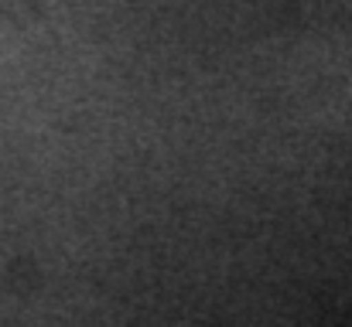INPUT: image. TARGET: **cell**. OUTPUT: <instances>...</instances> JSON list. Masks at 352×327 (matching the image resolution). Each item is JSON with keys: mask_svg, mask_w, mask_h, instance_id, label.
Here are the masks:
<instances>
[{"mask_svg": "<svg viewBox=\"0 0 352 327\" xmlns=\"http://www.w3.org/2000/svg\"><path fill=\"white\" fill-rule=\"evenodd\" d=\"M7 287L17 293V297H31L38 287H41V266L31 259V256H17L7 263Z\"/></svg>", "mask_w": 352, "mask_h": 327, "instance_id": "1", "label": "cell"}]
</instances>
